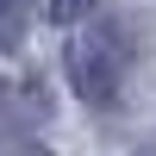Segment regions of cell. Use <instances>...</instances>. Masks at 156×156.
I'll list each match as a JSON object with an SVG mask.
<instances>
[{"instance_id":"obj_1","label":"cell","mask_w":156,"mask_h":156,"mask_svg":"<svg viewBox=\"0 0 156 156\" xmlns=\"http://www.w3.org/2000/svg\"><path fill=\"white\" fill-rule=\"evenodd\" d=\"M125 75H131V37L119 19H100L94 31H81L69 44V81L87 106H119Z\"/></svg>"},{"instance_id":"obj_2","label":"cell","mask_w":156,"mask_h":156,"mask_svg":"<svg viewBox=\"0 0 156 156\" xmlns=\"http://www.w3.org/2000/svg\"><path fill=\"white\" fill-rule=\"evenodd\" d=\"M25 44V0H0V50Z\"/></svg>"},{"instance_id":"obj_3","label":"cell","mask_w":156,"mask_h":156,"mask_svg":"<svg viewBox=\"0 0 156 156\" xmlns=\"http://www.w3.org/2000/svg\"><path fill=\"white\" fill-rule=\"evenodd\" d=\"M94 0H50V19H81Z\"/></svg>"}]
</instances>
